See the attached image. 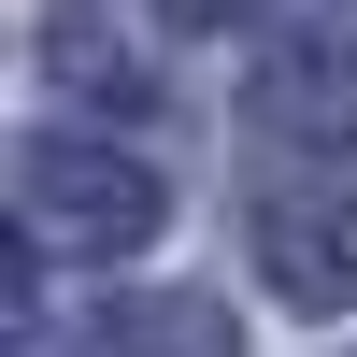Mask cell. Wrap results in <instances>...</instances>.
Wrapping results in <instances>:
<instances>
[{
    "mask_svg": "<svg viewBox=\"0 0 357 357\" xmlns=\"http://www.w3.org/2000/svg\"><path fill=\"white\" fill-rule=\"evenodd\" d=\"M29 229L114 257V243L158 229V172H143V158H100V143H29Z\"/></svg>",
    "mask_w": 357,
    "mask_h": 357,
    "instance_id": "1",
    "label": "cell"
},
{
    "mask_svg": "<svg viewBox=\"0 0 357 357\" xmlns=\"http://www.w3.org/2000/svg\"><path fill=\"white\" fill-rule=\"evenodd\" d=\"M257 272H272L286 301L343 314V301H357V200H329V186H286L272 215H257Z\"/></svg>",
    "mask_w": 357,
    "mask_h": 357,
    "instance_id": "2",
    "label": "cell"
},
{
    "mask_svg": "<svg viewBox=\"0 0 357 357\" xmlns=\"http://www.w3.org/2000/svg\"><path fill=\"white\" fill-rule=\"evenodd\" d=\"M329 86H357V15H314V29H301V57L272 72V114H286V129H329V114H357V100H329Z\"/></svg>",
    "mask_w": 357,
    "mask_h": 357,
    "instance_id": "3",
    "label": "cell"
},
{
    "mask_svg": "<svg viewBox=\"0 0 357 357\" xmlns=\"http://www.w3.org/2000/svg\"><path fill=\"white\" fill-rule=\"evenodd\" d=\"M100 357H229V329H215V314H200V301H143V314H100Z\"/></svg>",
    "mask_w": 357,
    "mask_h": 357,
    "instance_id": "4",
    "label": "cell"
},
{
    "mask_svg": "<svg viewBox=\"0 0 357 357\" xmlns=\"http://www.w3.org/2000/svg\"><path fill=\"white\" fill-rule=\"evenodd\" d=\"M172 29H229V15H257V0H158Z\"/></svg>",
    "mask_w": 357,
    "mask_h": 357,
    "instance_id": "5",
    "label": "cell"
}]
</instances>
